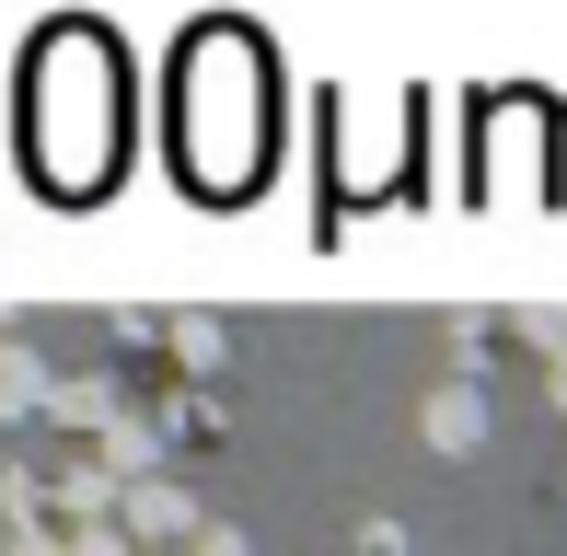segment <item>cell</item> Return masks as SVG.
Instances as JSON below:
<instances>
[]
</instances>
